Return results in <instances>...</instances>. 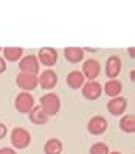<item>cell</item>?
<instances>
[{"label":"cell","mask_w":135,"mask_h":154,"mask_svg":"<svg viewBox=\"0 0 135 154\" xmlns=\"http://www.w3.org/2000/svg\"><path fill=\"white\" fill-rule=\"evenodd\" d=\"M40 107L48 117L56 115L59 112V107H61V100L56 94H53V92L45 94V95L40 97Z\"/></svg>","instance_id":"obj_1"},{"label":"cell","mask_w":135,"mask_h":154,"mask_svg":"<svg viewBox=\"0 0 135 154\" xmlns=\"http://www.w3.org/2000/svg\"><path fill=\"white\" fill-rule=\"evenodd\" d=\"M31 142V135L30 132L23 129V128H14L13 132H11V143L14 145L16 148H19V149H23L26 148L30 145Z\"/></svg>","instance_id":"obj_2"},{"label":"cell","mask_w":135,"mask_h":154,"mask_svg":"<svg viewBox=\"0 0 135 154\" xmlns=\"http://www.w3.org/2000/svg\"><path fill=\"white\" fill-rule=\"evenodd\" d=\"M16 81H17V86H19L22 90H25V92H30V90L36 89V87H38V84H39L38 75L25 73V72H20V73L17 75Z\"/></svg>","instance_id":"obj_3"},{"label":"cell","mask_w":135,"mask_h":154,"mask_svg":"<svg viewBox=\"0 0 135 154\" xmlns=\"http://www.w3.org/2000/svg\"><path fill=\"white\" fill-rule=\"evenodd\" d=\"M16 109L19 111L20 114H28L33 107H34V98L31 97L30 92H20L19 95L16 97Z\"/></svg>","instance_id":"obj_4"},{"label":"cell","mask_w":135,"mask_h":154,"mask_svg":"<svg viewBox=\"0 0 135 154\" xmlns=\"http://www.w3.org/2000/svg\"><path fill=\"white\" fill-rule=\"evenodd\" d=\"M39 66L40 64H39V61H38V56H34V55H26L19 62L20 72H25V73H33V75H38Z\"/></svg>","instance_id":"obj_5"},{"label":"cell","mask_w":135,"mask_h":154,"mask_svg":"<svg viewBox=\"0 0 135 154\" xmlns=\"http://www.w3.org/2000/svg\"><path fill=\"white\" fill-rule=\"evenodd\" d=\"M38 61H39V64H44L45 67H53L58 61V51L51 47H44L39 51Z\"/></svg>","instance_id":"obj_6"},{"label":"cell","mask_w":135,"mask_h":154,"mask_svg":"<svg viewBox=\"0 0 135 154\" xmlns=\"http://www.w3.org/2000/svg\"><path fill=\"white\" fill-rule=\"evenodd\" d=\"M87 128H88V132L90 134L101 135L107 129V120L104 119V117H101V115H96V117H93V119H90Z\"/></svg>","instance_id":"obj_7"},{"label":"cell","mask_w":135,"mask_h":154,"mask_svg":"<svg viewBox=\"0 0 135 154\" xmlns=\"http://www.w3.org/2000/svg\"><path fill=\"white\" fill-rule=\"evenodd\" d=\"M121 59L116 56V55H112L109 56V59H107L106 62V73L107 76H109L110 79H115L116 76L120 75V72H121Z\"/></svg>","instance_id":"obj_8"},{"label":"cell","mask_w":135,"mask_h":154,"mask_svg":"<svg viewBox=\"0 0 135 154\" xmlns=\"http://www.w3.org/2000/svg\"><path fill=\"white\" fill-rule=\"evenodd\" d=\"M100 62L96 59H87L84 62V67H82V75L88 79V81H95V78L100 75Z\"/></svg>","instance_id":"obj_9"},{"label":"cell","mask_w":135,"mask_h":154,"mask_svg":"<svg viewBox=\"0 0 135 154\" xmlns=\"http://www.w3.org/2000/svg\"><path fill=\"white\" fill-rule=\"evenodd\" d=\"M126 107H128V100L123 97H115L107 103V109L112 115H121L126 111Z\"/></svg>","instance_id":"obj_10"},{"label":"cell","mask_w":135,"mask_h":154,"mask_svg":"<svg viewBox=\"0 0 135 154\" xmlns=\"http://www.w3.org/2000/svg\"><path fill=\"white\" fill-rule=\"evenodd\" d=\"M103 94V87L96 83V81H88V83L84 84L82 87V95L87 100H96Z\"/></svg>","instance_id":"obj_11"},{"label":"cell","mask_w":135,"mask_h":154,"mask_svg":"<svg viewBox=\"0 0 135 154\" xmlns=\"http://www.w3.org/2000/svg\"><path fill=\"white\" fill-rule=\"evenodd\" d=\"M56 83H58V75H56L53 70H45L44 73L40 75V78H39V84H40L45 90L53 89V87L56 86Z\"/></svg>","instance_id":"obj_12"},{"label":"cell","mask_w":135,"mask_h":154,"mask_svg":"<svg viewBox=\"0 0 135 154\" xmlns=\"http://www.w3.org/2000/svg\"><path fill=\"white\" fill-rule=\"evenodd\" d=\"M28 115H30V120L34 125H45L48 122V115L42 111L40 106H34L33 109L28 112Z\"/></svg>","instance_id":"obj_13"},{"label":"cell","mask_w":135,"mask_h":154,"mask_svg":"<svg viewBox=\"0 0 135 154\" xmlns=\"http://www.w3.org/2000/svg\"><path fill=\"white\" fill-rule=\"evenodd\" d=\"M67 84H68L70 89H73V90L79 89L81 86L84 84V75L81 73V72H78V70L70 72V73L67 75Z\"/></svg>","instance_id":"obj_14"},{"label":"cell","mask_w":135,"mask_h":154,"mask_svg":"<svg viewBox=\"0 0 135 154\" xmlns=\"http://www.w3.org/2000/svg\"><path fill=\"white\" fill-rule=\"evenodd\" d=\"M64 56H65L67 61L76 64V62L82 61L84 51H82V48H79V47H68V48H65V51H64Z\"/></svg>","instance_id":"obj_15"},{"label":"cell","mask_w":135,"mask_h":154,"mask_svg":"<svg viewBox=\"0 0 135 154\" xmlns=\"http://www.w3.org/2000/svg\"><path fill=\"white\" fill-rule=\"evenodd\" d=\"M121 90H123V86H121L120 81H116V79H109L104 86V92L107 94V97L115 98L121 94Z\"/></svg>","instance_id":"obj_16"},{"label":"cell","mask_w":135,"mask_h":154,"mask_svg":"<svg viewBox=\"0 0 135 154\" xmlns=\"http://www.w3.org/2000/svg\"><path fill=\"white\" fill-rule=\"evenodd\" d=\"M45 154H61L62 152V142L59 139H50L44 145Z\"/></svg>","instance_id":"obj_17"},{"label":"cell","mask_w":135,"mask_h":154,"mask_svg":"<svg viewBox=\"0 0 135 154\" xmlns=\"http://www.w3.org/2000/svg\"><path fill=\"white\" fill-rule=\"evenodd\" d=\"M3 55L8 61H19L23 55V50L20 47H6L3 48Z\"/></svg>","instance_id":"obj_18"},{"label":"cell","mask_w":135,"mask_h":154,"mask_svg":"<svg viewBox=\"0 0 135 154\" xmlns=\"http://www.w3.org/2000/svg\"><path fill=\"white\" fill-rule=\"evenodd\" d=\"M120 128L124 132H134L135 131V117L132 114L124 115L121 119V122H120Z\"/></svg>","instance_id":"obj_19"},{"label":"cell","mask_w":135,"mask_h":154,"mask_svg":"<svg viewBox=\"0 0 135 154\" xmlns=\"http://www.w3.org/2000/svg\"><path fill=\"white\" fill-rule=\"evenodd\" d=\"M90 154H109V146L104 142H96L90 148Z\"/></svg>","instance_id":"obj_20"},{"label":"cell","mask_w":135,"mask_h":154,"mask_svg":"<svg viewBox=\"0 0 135 154\" xmlns=\"http://www.w3.org/2000/svg\"><path fill=\"white\" fill-rule=\"evenodd\" d=\"M0 154H16V151L10 146H5V148H0Z\"/></svg>","instance_id":"obj_21"},{"label":"cell","mask_w":135,"mask_h":154,"mask_svg":"<svg viewBox=\"0 0 135 154\" xmlns=\"http://www.w3.org/2000/svg\"><path fill=\"white\" fill-rule=\"evenodd\" d=\"M6 132H8V129H6V126H5L3 123H0V139H3L5 135H6Z\"/></svg>","instance_id":"obj_22"},{"label":"cell","mask_w":135,"mask_h":154,"mask_svg":"<svg viewBox=\"0 0 135 154\" xmlns=\"http://www.w3.org/2000/svg\"><path fill=\"white\" fill-rule=\"evenodd\" d=\"M5 70H6V62H5V59L0 58V73H3Z\"/></svg>","instance_id":"obj_23"},{"label":"cell","mask_w":135,"mask_h":154,"mask_svg":"<svg viewBox=\"0 0 135 154\" xmlns=\"http://www.w3.org/2000/svg\"><path fill=\"white\" fill-rule=\"evenodd\" d=\"M129 55H130V56H132V58H134V56H135V48H132V47H130V48H129Z\"/></svg>","instance_id":"obj_24"},{"label":"cell","mask_w":135,"mask_h":154,"mask_svg":"<svg viewBox=\"0 0 135 154\" xmlns=\"http://www.w3.org/2000/svg\"><path fill=\"white\" fill-rule=\"evenodd\" d=\"M134 78H135V72H134V70H132V72H130V79H132V81H134Z\"/></svg>","instance_id":"obj_25"},{"label":"cell","mask_w":135,"mask_h":154,"mask_svg":"<svg viewBox=\"0 0 135 154\" xmlns=\"http://www.w3.org/2000/svg\"><path fill=\"white\" fill-rule=\"evenodd\" d=\"M110 154H121V152H118V151H112Z\"/></svg>","instance_id":"obj_26"},{"label":"cell","mask_w":135,"mask_h":154,"mask_svg":"<svg viewBox=\"0 0 135 154\" xmlns=\"http://www.w3.org/2000/svg\"><path fill=\"white\" fill-rule=\"evenodd\" d=\"M0 50H2V48H0Z\"/></svg>","instance_id":"obj_27"}]
</instances>
